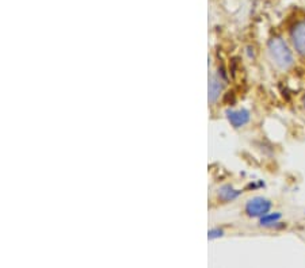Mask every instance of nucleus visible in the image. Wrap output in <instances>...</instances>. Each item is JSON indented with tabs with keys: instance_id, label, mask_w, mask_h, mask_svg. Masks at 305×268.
<instances>
[{
	"instance_id": "6",
	"label": "nucleus",
	"mask_w": 305,
	"mask_h": 268,
	"mask_svg": "<svg viewBox=\"0 0 305 268\" xmlns=\"http://www.w3.org/2000/svg\"><path fill=\"white\" fill-rule=\"evenodd\" d=\"M241 194V191L235 190L232 186H223L219 190V198L224 202H231V200H235L236 198H239V195Z\"/></svg>"
},
{
	"instance_id": "9",
	"label": "nucleus",
	"mask_w": 305,
	"mask_h": 268,
	"mask_svg": "<svg viewBox=\"0 0 305 268\" xmlns=\"http://www.w3.org/2000/svg\"><path fill=\"white\" fill-rule=\"evenodd\" d=\"M304 106H305V96H304Z\"/></svg>"
},
{
	"instance_id": "5",
	"label": "nucleus",
	"mask_w": 305,
	"mask_h": 268,
	"mask_svg": "<svg viewBox=\"0 0 305 268\" xmlns=\"http://www.w3.org/2000/svg\"><path fill=\"white\" fill-rule=\"evenodd\" d=\"M223 91V83L217 76H212L209 80V102L214 103Z\"/></svg>"
},
{
	"instance_id": "3",
	"label": "nucleus",
	"mask_w": 305,
	"mask_h": 268,
	"mask_svg": "<svg viewBox=\"0 0 305 268\" xmlns=\"http://www.w3.org/2000/svg\"><path fill=\"white\" fill-rule=\"evenodd\" d=\"M290 40L297 53L305 59V22H298L293 26Z\"/></svg>"
},
{
	"instance_id": "7",
	"label": "nucleus",
	"mask_w": 305,
	"mask_h": 268,
	"mask_svg": "<svg viewBox=\"0 0 305 268\" xmlns=\"http://www.w3.org/2000/svg\"><path fill=\"white\" fill-rule=\"evenodd\" d=\"M281 219V214L279 213H267L262 215L259 219V223L262 226H274L278 221Z\"/></svg>"
},
{
	"instance_id": "2",
	"label": "nucleus",
	"mask_w": 305,
	"mask_h": 268,
	"mask_svg": "<svg viewBox=\"0 0 305 268\" xmlns=\"http://www.w3.org/2000/svg\"><path fill=\"white\" fill-rule=\"evenodd\" d=\"M271 209V202L262 196H255L247 202L246 213L250 217H262L264 214H267Z\"/></svg>"
},
{
	"instance_id": "1",
	"label": "nucleus",
	"mask_w": 305,
	"mask_h": 268,
	"mask_svg": "<svg viewBox=\"0 0 305 268\" xmlns=\"http://www.w3.org/2000/svg\"><path fill=\"white\" fill-rule=\"evenodd\" d=\"M269 53L278 68L286 71L293 65L294 60L291 55L290 49L287 48L281 37H274L269 41Z\"/></svg>"
},
{
	"instance_id": "4",
	"label": "nucleus",
	"mask_w": 305,
	"mask_h": 268,
	"mask_svg": "<svg viewBox=\"0 0 305 268\" xmlns=\"http://www.w3.org/2000/svg\"><path fill=\"white\" fill-rule=\"evenodd\" d=\"M227 119L233 127H241L250 122V111L247 110H228Z\"/></svg>"
},
{
	"instance_id": "8",
	"label": "nucleus",
	"mask_w": 305,
	"mask_h": 268,
	"mask_svg": "<svg viewBox=\"0 0 305 268\" xmlns=\"http://www.w3.org/2000/svg\"><path fill=\"white\" fill-rule=\"evenodd\" d=\"M224 236V232L223 229H219V227H216V229H210L209 233H208V237H209V240H214V238H219V237Z\"/></svg>"
}]
</instances>
